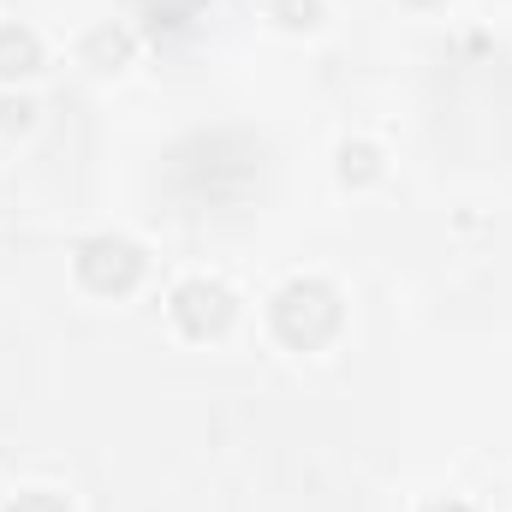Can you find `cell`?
<instances>
[{"label":"cell","instance_id":"1","mask_svg":"<svg viewBox=\"0 0 512 512\" xmlns=\"http://www.w3.org/2000/svg\"><path fill=\"white\" fill-rule=\"evenodd\" d=\"M173 161H179V185L197 203H245L262 179V149L245 131H197Z\"/></svg>","mask_w":512,"mask_h":512},{"label":"cell","instance_id":"2","mask_svg":"<svg viewBox=\"0 0 512 512\" xmlns=\"http://www.w3.org/2000/svg\"><path fill=\"white\" fill-rule=\"evenodd\" d=\"M274 334L286 346H322L340 334V292L328 280H286L274 292Z\"/></svg>","mask_w":512,"mask_h":512},{"label":"cell","instance_id":"3","mask_svg":"<svg viewBox=\"0 0 512 512\" xmlns=\"http://www.w3.org/2000/svg\"><path fill=\"white\" fill-rule=\"evenodd\" d=\"M78 280H84L90 292L120 298V292H131V286L143 280V251H137L131 239H120V233H96V239L78 245Z\"/></svg>","mask_w":512,"mask_h":512},{"label":"cell","instance_id":"4","mask_svg":"<svg viewBox=\"0 0 512 512\" xmlns=\"http://www.w3.org/2000/svg\"><path fill=\"white\" fill-rule=\"evenodd\" d=\"M173 322H179L191 340H215V334H227V322H233V292H227L221 280H185V286L173 292Z\"/></svg>","mask_w":512,"mask_h":512},{"label":"cell","instance_id":"5","mask_svg":"<svg viewBox=\"0 0 512 512\" xmlns=\"http://www.w3.org/2000/svg\"><path fill=\"white\" fill-rule=\"evenodd\" d=\"M42 66V42L24 24H0V78H30Z\"/></svg>","mask_w":512,"mask_h":512},{"label":"cell","instance_id":"6","mask_svg":"<svg viewBox=\"0 0 512 512\" xmlns=\"http://www.w3.org/2000/svg\"><path fill=\"white\" fill-rule=\"evenodd\" d=\"M84 60L96 66V72H120L131 60V36L120 24H102V30H90V42H84Z\"/></svg>","mask_w":512,"mask_h":512},{"label":"cell","instance_id":"7","mask_svg":"<svg viewBox=\"0 0 512 512\" xmlns=\"http://www.w3.org/2000/svg\"><path fill=\"white\" fill-rule=\"evenodd\" d=\"M340 179H346V185L382 179V149H376V143H346V149H340Z\"/></svg>","mask_w":512,"mask_h":512},{"label":"cell","instance_id":"8","mask_svg":"<svg viewBox=\"0 0 512 512\" xmlns=\"http://www.w3.org/2000/svg\"><path fill=\"white\" fill-rule=\"evenodd\" d=\"M274 18H280V24H292V30H304V24H316V18H322V0H274Z\"/></svg>","mask_w":512,"mask_h":512},{"label":"cell","instance_id":"9","mask_svg":"<svg viewBox=\"0 0 512 512\" xmlns=\"http://www.w3.org/2000/svg\"><path fill=\"white\" fill-rule=\"evenodd\" d=\"M30 120H36V102H24V96H6L0 102V126L6 131H24Z\"/></svg>","mask_w":512,"mask_h":512},{"label":"cell","instance_id":"10","mask_svg":"<svg viewBox=\"0 0 512 512\" xmlns=\"http://www.w3.org/2000/svg\"><path fill=\"white\" fill-rule=\"evenodd\" d=\"M6 512H66V501H60V495H48V489H30V495H18Z\"/></svg>","mask_w":512,"mask_h":512},{"label":"cell","instance_id":"11","mask_svg":"<svg viewBox=\"0 0 512 512\" xmlns=\"http://www.w3.org/2000/svg\"><path fill=\"white\" fill-rule=\"evenodd\" d=\"M429 512H471V507H465V501H435Z\"/></svg>","mask_w":512,"mask_h":512},{"label":"cell","instance_id":"12","mask_svg":"<svg viewBox=\"0 0 512 512\" xmlns=\"http://www.w3.org/2000/svg\"><path fill=\"white\" fill-rule=\"evenodd\" d=\"M179 6H185V12H197V6H209V0H179Z\"/></svg>","mask_w":512,"mask_h":512},{"label":"cell","instance_id":"13","mask_svg":"<svg viewBox=\"0 0 512 512\" xmlns=\"http://www.w3.org/2000/svg\"><path fill=\"white\" fill-rule=\"evenodd\" d=\"M411 6H435V0H411Z\"/></svg>","mask_w":512,"mask_h":512}]
</instances>
